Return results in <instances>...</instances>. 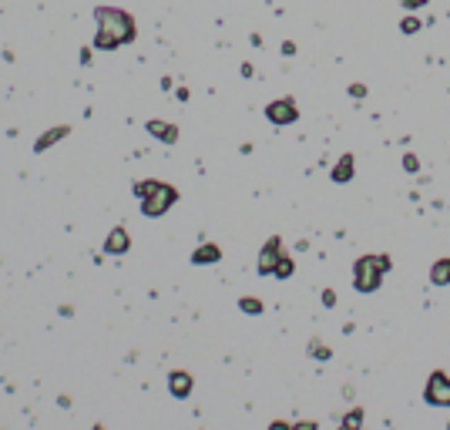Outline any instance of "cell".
Here are the masks:
<instances>
[{"label":"cell","instance_id":"6da1fadb","mask_svg":"<svg viewBox=\"0 0 450 430\" xmlns=\"http://www.w3.org/2000/svg\"><path fill=\"white\" fill-rule=\"evenodd\" d=\"M94 21H98L94 48H101V51H115L121 44L135 40V21L125 11H118V7H98Z\"/></svg>","mask_w":450,"mask_h":430},{"label":"cell","instance_id":"8fae6325","mask_svg":"<svg viewBox=\"0 0 450 430\" xmlns=\"http://www.w3.org/2000/svg\"><path fill=\"white\" fill-rule=\"evenodd\" d=\"M222 259V249L219 246H212V242H206L202 249H195L192 253V263L195 266H206V263H219Z\"/></svg>","mask_w":450,"mask_h":430},{"label":"cell","instance_id":"4fadbf2b","mask_svg":"<svg viewBox=\"0 0 450 430\" xmlns=\"http://www.w3.org/2000/svg\"><path fill=\"white\" fill-rule=\"evenodd\" d=\"M349 178H353V155H343V158L336 162V168H333V182L343 185V182H349Z\"/></svg>","mask_w":450,"mask_h":430},{"label":"cell","instance_id":"2e32d148","mask_svg":"<svg viewBox=\"0 0 450 430\" xmlns=\"http://www.w3.org/2000/svg\"><path fill=\"white\" fill-rule=\"evenodd\" d=\"M309 353L316 356V360H330V356H333V353H330V346H326V343H316V340L309 343Z\"/></svg>","mask_w":450,"mask_h":430},{"label":"cell","instance_id":"7c38bea8","mask_svg":"<svg viewBox=\"0 0 450 430\" xmlns=\"http://www.w3.org/2000/svg\"><path fill=\"white\" fill-rule=\"evenodd\" d=\"M430 282H434V286H450V259H437V263H434Z\"/></svg>","mask_w":450,"mask_h":430},{"label":"cell","instance_id":"ac0fdd59","mask_svg":"<svg viewBox=\"0 0 450 430\" xmlns=\"http://www.w3.org/2000/svg\"><path fill=\"white\" fill-rule=\"evenodd\" d=\"M360 420H363V414H360V410H353V414H349V417L343 420V424H349V427H356V424H360Z\"/></svg>","mask_w":450,"mask_h":430},{"label":"cell","instance_id":"52a82bcc","mask_svg":"<svg viewBox=\"0 0 450 430\" xmlns=\"http://www.w3.org/2000/svg\"><path fill=\"white\" fill-rule=\"evenodd\" d=\"M128 246H131V239H128V232L118 226V228H111V236L104 239V253H111V255H121V253H128Z\"/></svg>","mask_w":450,"mask_h":430},{"label":"cell","instance_id":"5b68a950","mask_svg":"<svg viewBox=\"0 0 450 430\" xmlns=\"http://www.w3.org/2000/svg\"><path fill=\"white\" fill-rule=\"evenodd\" d=\"M283 255H286L283 253V239H279V236H272V239L262 246V253H259V272H262V276H272Z\"/></svg>","mask_w":450,"mask_h":430},{"label":"cell","instance_id":"d6986e66","mask_svg":"<svg viewBox=\"0 0 450 430\" xmlns=\"http://www.w3.org/2000/svg\"><path fill=\"white\" fill-rule=\"evenodd\" d=\"M403 168H407V172H417L420 165H417V158H413V155H407V158H403Z\"/></svg>","mask_w":450,"mask_h":430},{"label":"cell","instance_id":"9a60e30c","mask_svg":"<svg viewBox=\"0 0 450 430\" xmlns=\"http://www.w3.org/2000/svg\"><path fill=\"white\" fill-rule=\"evenodd\" d=\"M293 259H289V255H283V259H279V266H276V272H272V276H279V279H289L293 276Z\"/></svg>","mask_w":450,"mask_h":430},{"label":"cell","instance_id":"3957f363","mask_svg":"<svg viewBox=\"0 0 450 430\" xmlns=\"http://www.w3.org/2000/svg\"><path fill=\"white\" fill-rule=\"evenodd\" d=\"M383 272H390V259L386 255H363L353 266V286L360 292H376L383 282Z\"/></svg>","mask_w":450,"mask_h":430},{"label":"cell","instance_id":"8992f818","mask_svg":"<svg viewBox=\"0 0 450 430\" xmlns=\"http://www.w3.org/2000/svg\"><path fill=\"white\" fill-rule=\"evenodd\" d=\"M266 118H269L272 125H293L299 118L296 101H293V98H279V101L266 104Z\"/></svg>","mask_w":450,"mask_h":430},{"label":"cell","instance_id":"44dd1931","mask_svg":"<svg viewBox=\"0 0 450 430\" xmlns=\"http://www.w3.org/2000/svg\"><path fill=\"white\" fill-rule=\"evenodd\" d=\"M427 0H403V7H407V11H417V7H424Z\"/></svg>","mask_w":450,"mask_h":430},{"label":"cell","instance_id":"5bb4252c","mask_svg":"<svg viewBox=\"0 0 450 430\" xmlns=\"http://www.w3.org/2000/svg\"><path fill=\"white\" fill-rule=\"evenodd\" d=\"M239 309H242V313H252V316H259V313H262V303H259L256 296H245V299H239Z\"/></svg>","mask_w":450,"mask_h":430},{"label":"cell","instance_id":"e0dca14e","mask_svg":"<svg viewBox=\"0 0 450 430\" xmlns=\"http://www.w3.org/2000/svg\"><path fill=\"white\" fill-rule=\"evenodd\" d=\"M400 31H403V34H417V31H420V21H417V17H407V21L400 24Z\"/></svg>","mask_w":450,"mask_h":430},{"label":"cell","instance_id":"ffe728a7","mask_svg":"<svg viewBox=\"0 0 450 430\" xmlns=\"http://www.w3.org/2000/svg\"><path fill=\"white\" fill-rule=\"evenodd\" d=\"M322 303H326V306H336V292L326 290V292H322Z\"/></svg>","mask_w":450,"mask_h":430},{"label":"cell","instance_id":"277c9868","mask_svg":"<svg viewBox=\"0 0 450 430\" xmlns=\"http://www.w3.org/2000/svg\"><path fill=\"white\" fill-rule=\"evenodd\" d=\"M424 400L430 407H450V377L444 373V370H434V373L427 377Z\"/></svg>","mask_w":450,"mask_h":430},{"label":"cell","instance_id":"30bf717a","mask_svg":"<svg viewBox=\"0 0 450 430\" xmlns=\"http://www.w3.org/2000/svg\"><path fill=\"white\" fill-rule=\"evenodd\" d=\"M71 135V128L61 125V128H51V131H44L38 141H34V152H44V148H51V145H57L61 138H67Z\"/></svg>","mask_w":450,"mask_h":430},{"label":"cell","instance_id":"9c48e42d","mask_svg":"<svg viewBox=\"0 0 450 430\" xmlns=\"http://www.w3.org/2000/svg\"><path fill=\"white\" fill-rule=\"evenodd\" d=\"M168 390H171V397H189V393H192V377L181 373V370H175V373L168 377Z\"/></svg>","mask_w":450,"mask_h":430},{"label":"cell","instance_id":"7a4b0ae2","mask_svg":"<svg viewBox=\"0 0 450 430\" xmlns=\"http://www.w3.org/2000/svg\"><path fill=\"white\" fill-rule=\"evenodd\" d=\"M135 195L142 199V212L148 215V219L165 215L171 205L179 202V192L171 189V185H165V182H154V178H148V182H138V185H135Z\"/></svg>","mask_w":450,"mask_h":430},{"label":"cell","instance_id":"ba28073f","mask_svg":"<svg viewBox=\"0 0 450 430\" xmlns=\"http://www.w3.org/2000/svg\"><path fill=\"white\" fill-rule=\"evenodd\" d=\"M148 135H154V138L165 141V145H175L179 141V128L165 125V121H148Z\"/></svg>","mask_w":450,"mask_h":430}]
</instances>
